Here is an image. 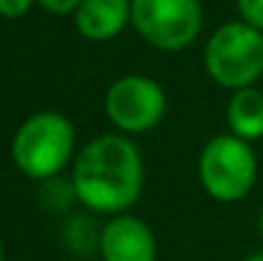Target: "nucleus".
<instances>
[{
  "instance_id": "f257e3e1",
  "label": "nucleus",
  "mask_w": 263,
  "mask_h": 261,
  "mask_svg": "<svg viewBox=\"0 0 263 261\" xmlns=\"http://www.w3.org/2000/svg\"><path fill=\"white\" fill-rule=\"evenodd\" d=\"M74 195L97 213L130 207L143 187V159L133 141L100 136L89 141L74 164Z\"/></svg>"
},
{
  "instance_id": "f03ea898",
  "label": "nucleus",
  "mask_w": 263,
  "mask_h": 261,
  "mask_svg": "<svg viewBox=\"0 0 263 261\" xmlns=\"http://www.w3.org/2000/svg\"><path fill=\"white\" fill-rule=\"evenodd\" d=\"M74 149V128L62 113L31 115L13 138V162L33 179H49L59 174Z\"/></svg>"
},
{
  "instance_id": "7ed1b4c3",
  "label": "nucleus",
  "mask_w": 263,
  "mask_h": 261,
  "mask_svg": "<svg viewBox=\"0 0 263 261\" xmlns=\"http://www.w3.org/2000/svg\"><path fill=\"white\" fill-rule=\"evenodd\" d=\"M204 64L217 85L251 87L263 75V33L248 23L220 26L207 44Z\"/></svg>"
},
{
  "instance_id": "20e7f679",
  "label": "nucleus",
  "mask_w": 263,
  "mask_h": 261,
  "mask_svg": "<svg viewBox=\"0 0 263 261\" xmlns=\"http://www.w3.org/2000/svg\"><path fill=\"white\" fill-rule=\"evenodd\" d=\"M256 154L248 141L225 133L215 136L199 156L202 187L220 202L243 200L256 182Z\"/></svg>"
},
{
  "instance_id": "39448f33",
  "label": "nucleus",
  "mask_w": 263,
  "mask_h": 261,
  "mask_svg": "<svg viewBox=\"0 0 263 261\" xmlns=\"http://www.w3.org/2000/svg\"><path fill=\"white\" fill-rule=\"evenodd\" d=\"M130 18L146 41L169 51L186 46L199 31L197 0H133Z\"/></svg>"
},
{
  "instance_id": "423d86ee",
  "label": "nucleus",
  "mask_w": 263,
  "mask_h": 261,
  "mask_svg": "<svg viewBox=\"0 0 263 261\" xmlns=\"http://www.w3.org/2000/svg\"><path fill=\"white\" fill-rule=\"evenodd\" d=\"M105 110L120 131L143 133L164 118L166 95L161 85L154 82L151 77L130 75L110 85L105 97Z\"/></svg>"
},
{
  "instance_id": "0eeeda50",
  "label": "nucleus",
  "mask_w": 263,
  "mask_h": 261,
  "mask_svg": "<svg viewBox=\"0 0 263 261\" xmlns=\"http://www.w3.org/2000/svg\"><path fill=\"white\" fill-rule=\"evenodd\" d=\"M100 251L105 261H154L156 241L143 220L133 215H120L102 228Z\"/></svg>"
},
{
  "instance_id": "6e6552de",
  "label": "nucleus",
  "mask_w": 263,
  "mask_h": 261,
  "mask_svg": "<svg viewBox=\"0 0 263 261\" xmlns=\"http://www.w3.org/2000/svg\"><path fill=\"white\" fill-rule=\"evenodd\" d=\"M128 13V0H82L77 8V28L92 41H105L123 31Z\"/></svg>"
},
{
  "instance_id": "1a4fd4ad",
  "label": "nucleus",
  "mask_w": 263,
  "mask_h": 261,
  "mask_svg": "<svg viewBox=\"0 0 263 261\" xmlns=\"http://www.w3.org/2000/svg\"><path fill=\"white\" fill-rule=\"evenodd\" d=\"M228 123L233 136L243 141H256L263 136V92L246 87L238 90L228 105Z\"/></svg>"
},
{
  "instance_id": "9d476101",
  "label": "nucleus",
  "mask_w": 263,
  "mask_h": 261,
  "mask_svg": "<svg viewBox=\"0 0 263 261\" xmlns=\"http://www.w3.org/2000/svg\"><path fill=\"white\" fill-rule=\"evenodd\" d=\"M238 8H240L246 23L261 31L263 28V0H238Z\"/></svg>"
},
{
  "instance_id": "9b49d317",
  "label": "nucleus",
  "mask_w": 263,
  "mask_h": 261,
  "mask_svg": "<svg viewBox=\"0 0 263 261\" xmlns=\"http://www.w3.org/2000/svg\"><path fill=\"white\" fill-rule=\"evenodd\" d=\"M33 0H0V15L5 18H18L31 8Z\"/></svg>"
},
{
  "instance_id": "f8f14e48",
  "label": "nucleus",
  "mask_w": 263,
  "mask_h": 261,
  "mask_svg": "<svg viewBox=\"0 0 263 261\" xmlns=\"http://www.w3.org/2000/svg\"><path fill=\"white\" fill-rule=\"evenodd\" d=\"M39 3L51 13H69V10L82 5V0H39Z\"/></svg>"
},
{
  "instance_id": "ddd939ff",
  "label": "nucleus",
  "mask_w": 263,
  "mask_h": 261,
  "mask_svg": "<svg viewBox=\"0 0 263 261\" xmlns=\"http://www.w3.org/2000/svg\"><path fill=\"white\" fill-rule=\"evenodd\" d=\"M246 261H263V254H256V256H251V259H246Z\"/></svg>"
},
{
  "instance_id": "4468645a",
  "label": "nucleus",
  "mask_w": 263,
  "mask_h": 261,
  "mask_svg": "<svg viewBox=\"0 0 263 261\" xmlns=\"http://www.w3.org/2000/svg\"><path fill=\"white\" fill-rule=\"evenodd\" d=\"M3 256H5V254H3V243H0V261H3Z\"/></svg>"
},
{
  "instance_id": "2eb2a0df",
  "label": "nucleus",
  "mask_w": 263,
  "mask_h": 261,
  "mask_svg": "<svg viewBox=\"0 0 263 261\" xmlns=\"http://www.w3.org/2000/svg\"><path fill=\"white\" fill-rule=\"evenodd\" d=\"M261 236H263V213H261Z\"/></svg>"
}]
</instances>
